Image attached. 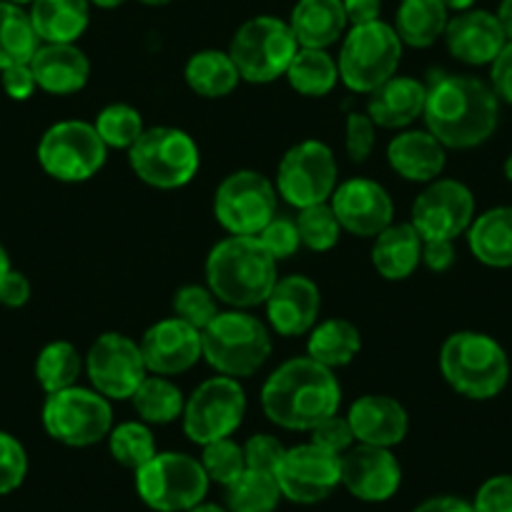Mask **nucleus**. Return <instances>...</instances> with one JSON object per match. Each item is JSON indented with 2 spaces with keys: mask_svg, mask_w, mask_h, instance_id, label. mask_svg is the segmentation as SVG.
Instances as JSON below:
<instances>
[{
  "mask_svg": "<svg viewBox=\"0 0 512 512\" xmlns=\"http://www.w3.org/2000/svg\"><path fill=\"white\" fill-rule=\"evenodd\" d=\"M219 312V299L214 297V292H211L206 284H184V287L176 289L174 317L191 324V327H196L199 332L209 327Z\"/></svg>",
  "mask_w": 512,
  "mask_h": 512,
  "instance_id": "obj_43",
  "label": "nucleus"
},
{
  "mask_svg": "<svg viewBox=\"0 0 512 512\" xmlns=\"http://www.w3.org/2000/svg\"><path fill=\"white\" fill-rule=\"evenodd\" d=\"M412 512H475V507H472V502L462 500V497L437 495V497H430V500L420 502Z\"/></svg>",
  "mask_w": 512,
  "mask_h": 512,
  "instance_id": "obj_55",
  "label": "nucleus"
},
{
  "mask_svg": "<svg viewBox=\"0 0 512 512\" xmlns=\"http://www.w3.org/2000/svg\"><path fill=\"white\" fill-rule=\"evenodd\" d=\"M0 86L6 91V96L11 101H28L33 98V93L38 91L36 76L31 71V63H23V66H11L6 71H0Z\"/></svg>",
  "mask_w": 512,
  "mask_h": 512,
  "instance_id": "obj_50",
  "label": "nucleus"
},
{
  "mask_svg": "<svg viewBox=\"0 0 512 512\" xmlns=\"http://www.w3.org/2000/svg\"><path fill=\"white\" fill-rule=\"evenodd\" d=\"M134 410L141 422L146 425H171V422L181 420L184 415L186 397L176 382L161 374H149L144 382L139 384V390L131 397Z\"/></svg>",
  "mask_w": 512,
  "mask_h": 512,
  "instance_id": "obj_35",
  "label": "nucleus"
},
{
  "mask_svg": "<svg viewBox=\"0 0 512 512\" xmlns=\"http://www.w3.org/2000/svg\"><path fill=\"white\" fill-rule=\"evenodd\" d=\"M349 26H364V23L379 21L382 0H342Z\"/></svg>",
  "mask_w": 512,
  "mask_h": 512,
  "instance_id": "obj_54",
  "label": "nucleus"
},
{
  "mask_svg": "<svg viewBox=\"0 0 512 512\" xmlns=\"http://www.w3.org/2000/svg\"><path fill=\"white\" fill-rule=\"evenodd\" d=\"M93 126L108 149L121 151L131 149L146 131L139 108L128 106V103H108L106 108H101Z\"/></svg>",
  "mask_w": 512,
  "mask_h": 512,
  "instance_id": "obj_40",
  "label": "nucleus"
},
{
  "mask_svg": "<svg viewBox=\"0 0 512 512\" xmlns=\"http://www.w3.org/2000/svg\"><path fill=\"white\" fill-rule=\"evenodd\" d=\"M422 264L430 272L445 274L455 264V241L450 239H430L422 244Z\"/></svg>",
  "mask_w": 512,
  "mask_h": 512,
  "instance_id": "obj_53",
  "label": "nucleus"
},
{
  "mask_svg": "<svg viewBox=\"0 0 512 512\" xmlns=\"http://www.w3.org/2000/svg\"><path fill=\"white\" fill-rule=\"evenodd\" d=\"M139 347L149 374H161V377H176V374L189 372L199 359H204L201 332L191 324L181 322L179 317L151 324L144 337L139 339Z\"/></svg>",
  "mask_w": 512,
  "mask_h": 512,
  "instance_id": "obj_20",
  "label": "nucleus"
},
{
  "mask_svg": "<svg viewBox=\"0 0 512 512\" xmlns=\"http://www.w3.org/2000/svg\"><path fill=\"white\" fill-rule=\"evenodd\" d=\"M108 450L113 460L128 470H141L151 457L156 455V437L151 432V425L141 420H128L121 425H113L108 435Z\"/></svg>",
  "mask_w": 512,
  "mask_h": 512,
  "instance_id": "obj_39",
  "label": "nucleus"
},
{
  "mask_svg": "<svg viewBox=\"0 0 512 512\" xmlns=\"http://www.w3.org/2000/svg\"><path fill=\"white\" fill-rule=\"evenodd\" d=\"M224 490L229 512H274L284 497L274 472L249 470V467Z\"/></svg>",
  "mask_w": 512,
  "mask_h": 512,
  "instance_id": "obj_38",
  "label": "nucleus"
},
{
  "mask_svg": "<svg viewBox=\"0 0 512 512\" xmlns=\"http://www.w3.org/2000/svg\"><path fill=\"white\" fill-rule=\"evenodd\" d=\"M427 86L412 76H392L377 91L369 93L367 116L377 128L405 131L425 116Z\"/></svg>",
  "mask_w": 512,
  "mask_h": 512,
  "instance_id": "obj_26",
  "label": "nucleus"
},
{
  "mask_svg": "<svg viewBox=\"0 0 512 512\" xmlns=\"http://www.w3.org/2000/svg\"><path fill=\"white\" fill-rule=\"evenodd\" d=\"M354 440L374 447H397L410 432V415L405 405L390 395H364L352 402L347 412Z\"/></svg>",
  "mask_w": 512,
  "mask_h": 512,
  "instance_id": "obj_23",
  "label": "nucleus"
},
{
  "mask_svg": "<svg viewBox=\"0 0 512 512\" xmlns=\"http://www.w3.org/2000/svg\"><path fill=\"white\" fill-rule=\"evenodd\" d=\"M256 239L262 241L264 249L282 262V259H289V256L297 254L302 249V239H299L297 231V221L289 219V216H274L267 226L262 229V234L256 236Z\"/></svg>",
  "mask_w": 512,
  "mask_h": 512,
  "instance_id": "obj_45",
  "label": "nucleus"
},
{
  "mask_svg": "<svg viewBox=\"0 0 512 512\" xmlns=\"http://www.w3.org/2000/svg\"><path fill=\"white\" fill-rule=\"evenodd\" d=\"M502 171H505V179L512 184V154L505 159V166H502Z\"/></svg>",
  "mask_w": 512,
  "mask_h": 512,
  "instance_id": "obj_62",
  "label": "nucleus"
},
{
  "mask_svg": "<svg viewBox=\"0 0 512 512\" xmlns=\"http://www.w3.org/2000/svg\"><path fill=\"white\" fill-rule=\"evenodd\" d=\"M33 372H36V382L41 384V390L46 395H53V392L68 390L78 384L81 372H86V357H81L76 344L56 339L38 352Z\"/></svg>",
  "mask_w": 512,
  "mask_h": 512,
  "instance_id": "obj_37",
  "label": "nucleus"
},
{
  "mask_svg": "<svg viewBox=\"0 0 512 512\" xmlns=\"http://www.w3.org/2000/svg\"><path fill=\"white\" fill-rule=\"evenodd\" d=\"M13 269V264H11V256H8V249L3 244H0V279L6 277L8 272H11Z\"/></svg>",
  "mask_w": 512,
  "mask_h": 512,
  "instance_id": "obj_58",
  "label": "nucleus"
},
{
  "mask_svg": "<svg viewBox=\"0 0 512 512\" xmlns=\"http://www.w3.org/2000/svg\"><path fill=\"white\" fill-rule=\"evenodd\" d=\"M201 352L216 374L251 377L272 357V329L246 309H226L201 329Z\"/></svg>",
  "mask_w": 512,
  "mask_h": 512,
  "instance_id": "obj_5",
  "label": "nucleus"
},
{
  "mask_svg": "<svg viewBox=\"0 0 512 512\" xmlns=\"http://www.w3.org/2000/svg\"><path fill=\"white\" fill-rule=\"evenodd\" d=\"M31 279L18 269H11L0 279V304L8 309H21L31 302Z\"/></svg>",
  "mask_w": 512,
  "mask_h": 512,
  "instance_id": "obj_51",
  "label": "nucleus"
},
{
  "mask_svg": "<svg viewBox=\"0 0 512 512\" xmlns=\"http://www.w3.org/2000/svg\"><path fill=\"white\" fill-rule=\"evenodd\" d=\"M38 46L41 38L33 28L28 8L16 6L11 0H0V71L31 63Z\"/></svg>",
  "mask_w": 512,
  "mask_h": 512,
  "instance_id": "obj_34",
  "label": "nucleus"
},
{
  "mask_svg": "<svg viewBox=\"0 0 512 512\" xmlns=\"http://www.w3.org/2000/svg\"><path fill=\"white\" fill-rule=\"evenodd\" d=\"M128 164L144 184L161 191L184 189L201 169V151L194 136L176 126L146 128L128 149Z\"/></svg>",
  "mask_w": 512,
  "mask_h": 512,
  "instance_id": "obj_7",
  "label": "nucleus"
},
{
  "mask_svg": "<svg viewBox=\"0 0 512 512\" xmlns=\"http://www.w3.org/2000/svg\"><path fill=\"white\" fill-rule=\"evenodd\" d=\"M339 405V379L307 354L279 364L262 387L264 415L289 432H312L319 422L337 415Z\"/></svg>",
  "mask_w": 512,
  "mask_h": 512,
  "instance_id": "obj_2",
  "label": "nucleus"
},
{
  "mask_svg": "<svg viewBox=\"0 0 512 512\" xmlns=\"http://www.w3.org/2000/svg\"><path fill=\"white\" fill-rule=\"evenodd\" d=\"M440 372L457 395L485 402L510 382V357L490 334L462 329L442 342Z\"/></svg>",
  "mask_w": 512,
  "mask_h": 512,
  "instance_id": "obj_4",
  "label": "nucleus"
},
{
  "mask_svg": "<svg viewBox=\"0 0 512 512\" xmlns=\"http://www.w3.org/2000/svg\"><path fill=\"white\" fill-rule=\"evenodd\" d=\"M402 51L405 43L397 36L395 26L384 23L382 18L364 26H349L337 56L339 81L352 93L369 96L382 83L397 76Z\"/></svg>",
  "mask_w": 512,
  "mask_h": 512,
  "instance_id": "obj_6",
  "label": "nucleus"
},
{
  "mask_svg": "<svg viewBox=\"0 0 512 512\" xmlns=\"http://www.w3.org/2000/svg\"><path fill=\"white\" fill-rule=\"evenodd\" d=\"M123 3H126V0H91V6L101 8V11H116Z\"/></svg>",
  "mask_w": 512,
  "mask_h": 512,
  "instance_id": "obj_59",
  "label": "nucleus"
},
{
  "mask_svg": "<svg viewBox=\"0 0 512 512\" xmlns=\"http://www.w3.org/2000/svg\"><path fill=\"white\" fill-rule=\"evenodd\" d=\"M425 128L445 149H477L500 123V98L490 83L465 73H442L427 86Z\"/></svg>",
  "mask_w": 512,
  "mask_h": 512,
  "instance_id": "obj_1",
  "label": "nucleus"
},
{
  "mask_svg": "<svg viewBox=\"0 0 512 512\" xmlns=\"http://www.w3.org/2000/svg\"><path fill=\"white\" fill-rule=\"evenodd\" d=\"M309 435H312V440L309 442H314L317 447H322V450L332 452V455H339V457H342L344 452L357 442L354 440L352 427H349V420L347 417H339V412L319 422Z\"/></svg>",
  "mask_w": 512,
  "mask_h": 512,
  "instance_id": "obj_48",
  "label": "nucleus"
},
{
  "mask_svg": "<svg viewBox=\"0 0 512 512\" xmlns=\"http://www.w3.org/2000/svg\"><path fill=\"white\" fill-rule=\"evenodd\" d=\"M241 447H244L246 467L262 472H277L279 462H282L284 452H287L284 442L277 440L274 435H267V432L251 435Z\"/></svg>",
  "mask_w": 512,
  "mask_h": 512,
  "instance_id": "obj_47",
  "label": "nucleus"
},
{
  "mask_svg": "<svg viewBox=\"0 0 512 512\" xmlns=\"http://www.w3.org/2000/svg\"><path fill=\"white\" fill-rule=\"evenodd\" d=\"M184 81L196 96L201 98H224L241 83L239 71L231 61L229 51L204 48L196 51L184 66Z\"/></svg>",
  "mask_w": 512,
  "mask_h": 512,
  "instance_id": "obj_33",
  "label": "nucleus"
},
{
  "mask_svg": "<svg viewBox=\"0 0 512 512\" xmlns=\"http://www.w3.org/2000/svg\"><path fill=\"white\" fill-rule=\"evenodd\" d=\"M289 86L307 98H322L334 91L339 81L337 58L322 48H299L287 68Z\"/></svg>",
  "mask_w": 512,
  "mask_h": 512,
  "instance_id": "obj_36",
  "label": "nucleus"
},
{
  "mask_svg": "<svg viewBox=\"0 0 512 512\" xmlns=\"http://www.w3.org/2000/svg\"><path fill=\"white\" fill-rule=\"evenodd\" d=\"M387 164L412 184L440 179L447 164V149L427 128H405L387 144Z\"/></svg>",
  "mask_w": 512,
  "mask_h": 512,
  "instance_id": "obj_24",
  "label": "nucleus"
},
{
  "mask_svg": "<svg viewBox=\"0 0 512 512\" xmlns=\"http://www.w3.org/2000/svg\"><path fill=\"white\" fill-rule=\"evenodd\" d=\"M442 3H445V8L450 13H465L475 8L477 0H442Z\"/></svg>",
  "mask_w": 512,
  "mask_h": 512,
  "instance_id": "obj_57",
  "label": "nucleus"
},
{
  "mask_svg": "<svg viewBox=\"0 0 512 512\" xmlns=\"http://www.w3.org/2000/svg\"><path fill=\"white\" fill-rule=\"evenodd\" d=\"M442 38H445L450 56L465 66H492L502 48L507 46V38L495 13L480 11V8L455 13Z\"/></svg>",
  "mask_w": 512,
  "mask_h": 512,
  "instance_id": "obj_22",
  "label": "nucleus"
},
{
  "mask_svg": "<svg viewBox=\"0 0 512 512\" xmlns=\"http://www.w3.org/2000/svg\"><path fill=\"white\" fill-rule=\"evenodd\" d=\"M377 144V126L367 113L352 111L344 123V149L354 164H364Z\"/></svg>",
  "mask_w": 512,
  "mask_h": 512,
  "instance_id": "obj_46",
  "label": "nucleus"
},
{
  "mask_svg": "<svg viewBox=\"0 0 512 512\" xmlns=\"http://www.w3.org/2000/svg\"><path fill=\"white\" fill-rule=\"evenodd\" d=\"M287 23L299 48H322V51H329L334 43H342L344 33L349 31L342 0H297Z\"/></svg>",
  "mask_w": 512,
  "mask_h": 512,
  "instance_id": "obj_27",
  "label": "nucleus"
},
{
  "mask_svg": "<svg viewBox=\"0 0 512 512\" xmlns=\"http://www.w3.org/2000/svg\"><path fill=\"white\" fill-rule=\"evenodd\" d=\"M274 475L282 487L284 500L297 505H317L342 485L339 455L322 450L314 442L287 447Z\"/></svg>",
  "mask_w": 512,
  "mask_h": 512,
  "instance_id": "obj_17",
  "label": "nucleus"
},
{
  "mask_svg": "<svg viewBox=\"0 0 512 512\" xmlns=\"http://www.w3.org/2000/svg\"><path fill=\"white\" fill-rule=\"evenodd\" d=\"M297 231L299 239H302V246L309 251H317V254H324V251H332L334 246L342 239V226H339L337 216H334V209L327 204L307 206V209H299L297 214Z\"/></svg>",
  "mask_w": 512,
  "mask_h": 512,
  "instance_id": "obj_41",
  "label": "nucleus"
},
{
  "mask_svg": "<svg viewBox=\"0 0 512 512\" xmlns=\"http://www.w3.org/2000/svg\"><path fill=\"white\" fill-rule=\"evenodd\" d=\"M467 246L490 269H512V206H492L472 219Z\"/></svg>",
  "mask_w": 512,
  "mask_h": 512,
  "instance_id": "obj_29",
  "label": "nucleus"
},
{
  "mask_svg": "<svg viewBox=\"0 0 512 512\" xmlns=\"http://www.w3.org/2000/svg\"><path fill=\"white\" fill-rule=\"evenodd\" d=\"M277 186L254 169L226 176L214 194V216L229 236H259L277 216Z\"/></svg>",
  "mask_w": 512,
  "mask_h": 512,
  "instance_id": "obj_13",
  "label": "nucleus"
},
{
  "mask_svg": "<svg viewBox=\"0 0 512 512\" xmlns=\"http://www.w3.org/2000/svg\"><path fill=\"white\" fill-rule=\"evenodd\" d=\"M450 11L442 0H402L395 16V31L410 48H430L445 36Z\"/></svg>",
  "mask_w": 512,
  "mask_h": 512,
  "instance_id": "obj_32",
  "label": "nucleus"
},
{
  "mask_svg": "<svg viewBox=\"0 0 512 512\" xmlns=\"http://www.w3.org/2000/svg\"><path fill=\"white\" fill-rule=\"evenodd\" d=\"M422 236L410 221H392L384 231L374 236L372 267L387 282L410 279L422 264Z\"/></svg>",
  "mask_w": 512,
  "mask_h": 512,
  "instance_id": "obj_28",
  "label": "nucleus"
},
{
  "mask_svg": "<svg viewBox=\"0 0 512 512\" xmlns=\"http://www.w3.org/2000/svg\"><path fill=\"white\" fill-rule=\"evenodd\" d=\"M475 512H512V475H492L477 487Z\"/></svg>",
  "mask_w": 512,
  "mask_h": 512,
  "instance_id": "obj_49",
  "label": "nucleus"
},
{
  "mask_svg": "<svg viewBox=\"0 0 512 512\" xmlns=\"http://www.w3.org/2000/svg\"><path fill=\"white\" fill-rule=\"evenodd\" d=\"M339 184L334 151L324 141L307 139L282 156L277 169V194L294 209L327 204Z\"/></svg>",
  "mask_w": 512,
  "mask_h": 512,
  "instance_id": "obj_14",
  "label": "nucleus"
},
{
  "mask_svg": "<svg viewBox=\"0 0 512 512\" xmlns=\"http://www.w3.org/2000/svg\"><path fill=\"white\" fill-rule=\"evenodd\" d=\"M211 480L199 457L186 452H156L136 470V492L154 512H186L206 500Z\"/></svg>",
  "mask_w": 512,
  "mask_h": 512,
  "instance_id": "obj_11",
  "label": "nucleus"
},
{
  "mask_svg": "<svg viewBox=\"0 0 512 512\" xmlns=\"http://www.w3.org/2000/svg\"><path fill=\"white\" fill-rule=\"evenodd\" d=\"M199 462L204 467L206 477L221 487H229L246 470L244 447L236 440H231V437H224V440L209 442V445L201 447Z\"/></svg>",
  "mask_w": 512,
  "mask_h": 512,
  "instance_id": "obj_42",
  "label": "nucleus"
},
{
  "mask_svg": "<svg viewBox=\"0 0 512 512\" xmlns=\"http://www.w3.org/2000/svg\"><path fill=\"white\" fill-rule=\"evenodd\" d=\"M36 159L51 179L61 184H83L103 169L108 146L101 141L93 123L68 118L43 131L36 146Z\"/></svg>",
  "mask_w": 512,
  "mask_h": 512,
  "instance_id": "obj_9",
  "label": "nucleus"
},
{
  "mask_svg": "<svg viewBox=\"0 0 512 512\" xmlns=\"http://www.w3.org/2000/svg\"><path fill=\"white\" fill-rule=\"evenodd\" d=\"M299 43L287 21L274 16H254L236 28L229 43V56L241 81L264 86L287 76Z\"/></svg>",
  "mask_w": 512,
  "mask_h": 512,
  "instance_id": "obj_8",
  "label": "nucleus"
},
{
  "mask_svg": "<svg viewBox=\"0 0 512 512\" xmlns=\"http://www.w3.org/2000/svg\"><path fill=\"white\" fill-rule=\"evenodd\" d=\"M41 422L51 440L66 447H91L111 435L113 407L93 387L73 384L68 390L46 395Z\"/></svg>",
  "mask_w": 512,
  "mask_h": 512,
  "instance_id": "obj_10",
  "label": "nucleus"
},
{
  "mask_svg": "<svg viewBox=\"0 0 512 512\" xmlns=\"http://www.w3.org/2000/svg\"><path fill=\"white\" fill-rule=\"evenodd\" d=\"M342 487L362 502H387L402 485L400 460L390 447L354 442L342 457Z\"/></svg>",
  "mask_w": 512,
  "mask_h": 512,
  "instance_id": "obj_19",
  "label": "nucleus"
},
{
  "mask_svg": "<svg viewBox=\"0 0 512 512\" xmlns=\"http://www.w3.org/2000/svg\"><path fill=\"white\" fill-rule=\"evenodd\" d=\"M329 206L334 209L342 231L362 239H374L395 221V201L390 191L372 179L339 181Z\"/></svg>",
  "mask_w": 512,
  "mask_h": 512,
  "instance_id": "obj_18",
  "label": "nucleus"
},
{
  "mask_svg": "<svg viewBox=\"0 0 512 512\" xmlns=\"http://www.w3.org/2000/svg\"><path fill=\"white\" fill-rule=\"evenodd\" d=\"M359 349H362V332L357 329V324L344 317L317 322L307 334V357L332 372L352 364Z\"/></svg>",
  "mask_w": 512,
  "mask_h": 512,
  "instance_id": "obj_31",
  "label": "nucleus"
},
{
  "mask_svg": "<svg viewBox=\"0 0 512 512\" xmlns=\"http://www.w3.org/2000/svg\"><path fill=\"white\" fill-rule=\"evenodd\" d=\"M28 477V452L11 432L0 430V495H11Z\"/></svg>",
  "mask_w": 512,
  "mask_h": 512,
  "instance_id": "obj_44",
  "label": "nucleus"
},
{
  "mask_svg": "<svg viewBox=\"0 0 512 512\" xmlns=\"http://www.w3.org/2000/svg\"><path fill=\"white\" fill-rule=\"evenodd\" d=\"M88 382L106 400H131L139 384L149 377V367L136 339L121 332H106L86 354Z\"/></svg>",
  "mask_w": 512,
  "mask_h": 512,
  "instance_id": "obj_15",
  "label": "nucleus"
},
{
  "mask_svg": "<svg viewBox=\"0 0 512 512\" xmlns=\"http://www.w3.org/2000/svg\"><path fill=\"white\" fill-rule=\"evenodd\" d=\"M186 512H229L226 510V507H221V505H216V502H199V505H194L191 507V510H186Z\"/></svg>",
  "mask_w": 512,
  "mask_h": 512,
  "instance_id": "obj_60",
  "label": "nucleus"
},
{
  "mask_svg": "<svg viewBox=\"0 0 512 512\" xmlns=\"http://www.w3.org/2000/svg\"><path fill=\"white\" fill-rule=\"evenodd\" d=\"M246 415V392L239 379L216 377L204 382L191 392L184 405V435L194 445H209V442L231 437L241 427Z\"/></svg>",
  "mask_w": 512,
  "mask_h": 512,
  "instance_id": "obj_12",
  "label": "nucleus"
},
{
  "mask_svg": "<svg viewBox=\"0 0 512 512\" xmlns=\"http://www.w3.org/2000/svg\"><path fill=\"white\" fill-rule=\"evenodd\" d=\"M139 3H144V6H151V8H161V6H169V3H174V0H139Z\"/></svg>",
  "mask_w": 512,
  "mask_h": 512,
  "instance_id": "obj_61",
  "label": "nucleus"
},
{
  "mask_svg": "<svg viewBox=\"0 0 512 512\" xmlns=\"http://www.w3.org/2000/svg\"><path fill=\"white\" fill-rule=\"evenodd\" d=\"M277 259L256 236H226L209 251L206 287L229 309L262 307L279 282Z\"/></svg>",
  "mask_w": 512,
  "mask_h": 512,
  "instance_id": "obj_3",
  "label": "nucleus"
},
{
  "mask_svg": "<svg viewBox=\"0 0 512 512\" xmlns=\"http://www.w3.org/2000/svg\"><path fill=\"white\" fill-rule=\"evenodd\" d=\"M264 307H267V324L272 332H277L279 337H304L319 322L322 292L317 282L304 274H289V277H279Z\"/></svg>",
  "mask_w": 512,
  "mask_h": 512,
  "instance_id": "obj_21",
  "label": "nucleus"
},
{
  "mask_svg": "<svg viewBox=\"0 0 512 512\" xmlns=\"http://www.w3.org/2000/svg\"><path fill=\"white\" fill-rule=\"evenodd\" d=\"M495 16H497V21H500L507 43H512V0H500V6H497Z\"/></svg>",
  "mask_w": 512,
  "mask_h": 512,
  "instance_id": "obj_56",
  "label": "nucleus"
},
{
  "mask_svg": "<svg viewBox=\"0 0 512 512\" xmlns=\"http://www.w3.org/2000/svg\"><path fill=\"white\" fill-rule=\"evenodd\" d=\"M490 86L500 98V103L512 106V43L502 48V53L490 66Z\"/></svg>",
  "mask_w": 512,
  "mask_h": 512,
  "instance_id": "obj_52",
  "label": "nucleus"
},
{
  "mask_svg": "<svg viewBox=\"0 0 512 512\" xmlns=\"http://www.w3.org/2000/svg\"><path fill=\"white\" fill-rule=\"evenodd\" d=\"M91 0H33L28 6L41 43H78L91 23Z\"/></svg>",
  "mask_w": 512,
  "mask_h": 512,
  "instance_id": "obj_30",
  "label": "nucleus"
},
{
  "mask_svg": "<svg viewBox=\"0 0 512 512\" xmlns=\"http://www.w3.org/2000/svg\"><path fill=\"white\" fill-rule=\"evenodd\" d=\"M475 219V196L470 186L457 179H435L425 184L412 204L410 224L422 241L450 239L467 234Z\"/></svg>",
  "mask_w": 512,
  "mask_h": 512,
  "instance_id": "obj_16",
  "label": "nucleus"
},
{
  "mask_svg": "<svg viewBox=\"0 0 512 512\" xmlns=\"http://www.w3.org/2000/svg\"><path fill=\"white\" fill-rule=\"evenodd\" d=\"M11 3H16V6H23V8H28L33 3V0H11Z\"/></svg>",
  "mask_w": 512,
  "mask_h": 512,
  "instance_id": "obj_63",
  "label": "nucleus"
},
{
  "mask_svg": "<svg viewBox=\"0 0 512 512\" xmlns=\"http://www.w3.org/2000/svg\"><path fill=\"white\" fill-rule=\"evenodd\" d=\"M38 91L51 96H71L83 91L91 78V61L76 43H41L31 58Z\"/></svg>",
  "mask_w": 512,
  "mask_h": 512,
  "instance_id": "obj_25",
  "label": "nucleus"
}]
</instances>
